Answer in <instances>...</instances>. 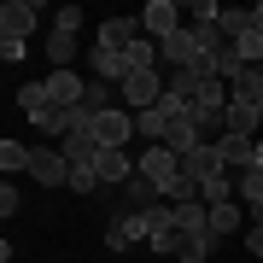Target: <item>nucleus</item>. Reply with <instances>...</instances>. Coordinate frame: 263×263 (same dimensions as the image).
Returning a JSON list of instances; mask_svg holds the SVG:
<instances>
[{
	"instance_id": "obj_11",
	"label": "nucleus",
	"mask_w": 263,
	"mask_h": 263,
	"mask_svg": "<svg viewBox=\"0 0 263 263\" xmlns=\"http://www.w3.org/2000/svg\"><path fill=\"white\" fill-rule=\"evenodd\" d=\"M47 100L65 105V111H76V105L88 100V82H82L76 70H53V76H47Z\"/></svg>"
},
{
	"instance_id": "obj_13",
	"label": "nucleus",
	"mask_w": 263,
	"mask_h": 263,
	"mask_svg": "<svg viewBox=\"0 0 263 263\" xmlns=\"http://www.w3.org/2000/svg\"><path fill=\"white\" fill-rule=\"evenodd\" d=\"M216 158H222L228 170H246L257 158V141H246V135H222V141H216Z\"/></svg>"
},
{
	"instance_id": "obj_9",
	"label": "nucleus",
	"mask_w": 263,
	"mask_h": 263,
	"mask_svg": "<svg viewBox=\"0 0 263 263\" xmlns=\"http://www.w3.org/2000/svg\"><path fill=\"white\" fill-rule=\"evenodd\" d=\"M117 205H123V211H141V216H146L152 205H164V193H158V181H146L141 170H135V181H129V187H117ZM117 205H111V211H117Z\"/></svg>"
},
{
	"instance_id": "obj_15",
	"label": "nucleus",
	"mask_w": 263,
	"mask_h": 263,
	"mask_svg": "<svg viewBox=\"0 0 263 263\" xmlns=\"http://www.w3.org/2000/svg\"><path fill=\"white\" fill-rule=\"evenodd\" d=\"M234 199H240L246 211H252V205H263V170H257V164L234 170Z\"/></svg>"
},
{
	"instance_id": "obj_3",
	"label": "nucleus",
	"mask_w": 263,
	"mask_h": 263,
	"mask_svg": "<svg viewBox=\"0 0 263 263\" xmlns=\"http://www.w3.org/2000/svg\"><path fill=\"white\" fill-rule=\"evenodd\" d=\"M94 170H100V187H129V181H135V170H141V164L129 158V146H100Z\"/></svg>"
},
{
	"instance_id": "obj_30",
	"label": "nucleus",
	"mask_w": 263,
	"mask_h": 263,
	"mask_svg": "<svg viewBox=\"0 0 263 263\" xmlns=\"http://www.w3.org/2000/svg\"><path fill=\"white\" fill-rule=\"evenodd\" d=\"M252 164H257V170H263V141H257V158H252Z\"/></svg>"
},
{
	"instance_id": "obj_23",
	"label": "nucleus",
	"mask_w": 263,
	"mask_h": 263,
	"mask_svg": "<svg viewBox=\"0 0 263 263\" xmlns=\"http://www.w3.org/2000/svg\"><path fill=\"white\" fill-rule=\"evenodd\" d=\"M70 193H100V170L94 164H70Z\"/></svg>"
},
{
	"instance_id": "obj_14",
	"label": "nucleus",
	"mask_w": 263,
	"mask_h": 263,
	"mask_svg": "<svg viewBox=\"0 0 263 263\" xmlns=\"http://www.w3.org/2000/svg\"><path fill=\"white\" fill-rule=\"evenodd\" d=\"M164 146L176 152V158H187V152H199V146H205V135H199V123H193V117H181L176 129L164 135Z\"/></svg>"
},
{
	"instance_id": "obj_24",
	"label": "nucleus",
	"mask_w": 263,
	"mask_h": 263,
	"mask_svg": "<svg viewBox=\"0 0 263 263\" xmlns=\"http://www.w3.org/2000/svg\"><path fill=\"white\" fill-rule=\"evenodd\" d=\"M82 111H111V88H105V82H88V100H82Z\"/></svg>"
},
{
	"instance_id": "obj_2",
	"label": "nucleus",
	"mask_w": 263,
	"mask_h": 263,
	"mask_svg": "<svg viewBox=\"0 0 263 263\" xmlns=\"http://www.w3.org/2000/svg\"><path fill=\"white\" fill-rule=\"evenodd\" d=\"M135 240H146V216L117 205L111 216H105V252H123V246H135Z\"/></svg>"
},
{
	"instance_id": "obj_16",
	"label": "nucleus",
	"mask_w": 263,
	"mask_h": 263,
	"mask_svg": "<svg viewBox=\"0 0 263 263\" xmlns=\"http://www.w3.org/2000/svg\"><path fill=\"white\" fill-rule=\"evenodd\" d=\"M222 129H228V135H246V141H257L263 117L252 111V105H228V111H222Z\"/></svg>"
},
{
	"instance_id": "obj_20",
	"label": "nucleus",
	"mask_w": 263,
	"mask_h": 263,
	"mask_svg": "<svg viewBox=\"0 0 263 263\" xmlns=\"http://www.w3.org/2000/svg\"><path fill=\"white\" fill-rule=\"evenodd\" d=\"M257 100H263V76H257V70H246L240 82L228 88V105H252V111H257Z\"/></svg>"
},
{
	"instance_id": "obj_17",
	"label": "nucleus",
	"mask_w": 263,
	"mask_h": 263,
	"mask_svg": "<svg viewBox=\"0 0 263 263\" xmlns=\"http://www.w3.org/2000/svg\"><path fill=\"white\" fill-rule=\"evenodd\" d=\"M240 216H246L240 199H228V205H211V234H216V240H222V234H240Z\"/></svg>"
},
{
	"instance_id": "obj_21",
	"label": "nucleus",
	"mask_w": 263,
	"mask_h": 263,
	"mask_svg": "<svg viewBox=\"0 0 263 263\" xmlns=\"http://www.w3.org/2000/svg\"><path fill=\"white\" fill-rule=\"evenodd\" d=\"M47 59L59 70H70L76 65V35H65V29H47Z\"/></svg>"
},
{
	"instance_id": "obj_12",
	"label": "nucleus",
	"mask_w": 263,
	"mask_h": 263,
	"mask_svg": "<svg viewBox=\"0 0 263 263\" xmlns=\"http://www.w3.org/2000/svg\"><path fill=\"white\" fill-rule=\"evenodd\" d=\"M246 70H252V65H246V53L234 47V41H222V47H216V53H211V76H222V82H228V88H234V82H240V76H246Z\"/></svg>"
},
{
	"instance_id": "obj_8",
	"label": "nucleus",
	"mask_w": 263,
	"mask_h": 263,
	"mask_svg": "<svg viewBox=\"0 0 263 263\" xmlns=\"http://www.w3.org/2000/svg\"><path fill=\"white\" fill-rule=\"evenodd\" d=\"M94 141L100 146H129L135 141V111H100L94 117Z\"/></svg>"
},
{
	"instance_id": "obj_27",
	"label": "nucleus",
	"mask_w": 263,
	"mask_h": 263,
	"mask_svg": "<svg viewBox=\"0 0 263 263\" xmlns=\"http://www.w3.org/2000/svg\"><path fill=\"white\" fill-rule=\"evenodd\" d=\"M216 18H222V6H216V0H199V6H193V18H187V24H216Z\"/></svg>"
},
{
	"instance_id": "obj_10",
	"label": "nucleus",
	"mask_w": 263,
	"mask_h": 263,
	"mask_svg": "<svg viewBox=\"0 0 263 263\" xmlns=\"http://www.w3.org/2000/svg\"><path fill=\"white\" fill-rule=\"evenodd\" d=\"M181 176H187L193 187H205V181H216V176H228V164L216 158V146H199V152H187V158H181Z\"/></svg>"
},
{
	"instance_id": "obj_25",
	"label": "nucleus",
	"mask_w": 263,
	"mask_h": 263,
	"mask_svg": "<svg viewBox=\"0 0 263 263\" xmlns=\"http://www.w3.org/2000/svg\"><path fill=\"white\" fill-rule=\"evenodd\" d=\"M82 18H88L82 6H59V18H53V29H65V35H76V29H82Z\"/></svg>"
},
{
	"instance_id": "obj_6",
	"label": "nucleus",
	"mask_w": 263,
	"mask_h": 263,
	"mask_svg": "<svg viewBox=\"0 0 263 263\" xmlns=\"http://www.w3.org/2000/svg\"><path fill=\"white\" fill-rule=\"evenodd\" d=\"M141 29H146V41H164V35H176V29H181V6H176V0H146V12H141Z\"/></svg>"
},
{
	"instance_id": "obj_1",
	"label": "nucleus",
	"mask_w": 263,
	"mask_h": 263,
	"mask_svg": "<svg viewBox=\"0 0 263 263\" xmlns=\"http://www.w3.org/2000/svg\"><path fill=\"white\" fill-rule=\"evenodd\" d=\"M35 24H41L35 0H6V6H0V41H29Z\"/></svg>"
},
{
	"instance_id": "obj_26",
	"label": "nucleus",
	"mask_w": 263,
	"mask_h": 263,
	"mask_svg": "<svg viewBox=\"0 0 263 263\" xmlns=\"http://www.w3.org/2000/svg\"><path fill=\"white\" fill-rule=\"evenodd\" d=\"M18 205H24V199H18V187H12V181H6V187H0V216H6V222H12V216H18Z\"/></svg>"
},
{
	"instance_id": "obj_22",
	"label": "nucleus",
	"mask_w": 263,
	"mask_h": 263,
	"mask_svg": "<svg viewBox=\"0 0 263 263\" xmlns=\"http://www.w3.org/2000/svg\"><path fill=\"white\" fill-rule=\"evenodd\" d=\"M158 65H164V59H158V41L141 35V41L129 47V70H158Z\"/></svg>"
},
{
	"instance_id": "obj_5",
	"label": "nucleus",
	"mask_w": 263,
	"mask_h": 263,
	"mask_svg": "<svg viewBox=\"0 0 263 263\" xmlns=\"http://www.w3.org/2000/svg\"><path fill=\"white\" fill-rule=\"evenodd\" d=\"M29 176L41 181V187H70V158L59 146H35V158H29Z\"/></svg>"
},
{
	"instance_id": "obj_7",
	"label": "nucleus",
	"mask_w": 263,
	"mask_h": 263,
	"mask_svg": "<svg viewBox=\"0 0 263 263\" xmlns=\"http://www.w3.org/2000/svg\"><path fill=\"white\" fill-rule=\"evenodd\" d=\"M135 41H141V18H100L94 47H105V53H129Z\"/></svg>"
},
{
	"instance_id": "obj_4",
	"label": "nucleus",
	"mask_w": 263,
	"mask_h": 263,
	"mask_svg": "<svg viewBox=\"0 0 263 263\" xmlns=\"http://www.w3.org/2000/svg\"><path fill=\"white\" fill-rule=\"evenodd\" d=\"M117 94H123V105H129V111H146V105L164 100V76H158V70H135Z\"/></svg>"
},
{
	"instance_id": "obj_19",
	"label": "nucleus",
	"mask_w": 263,
	"mask_h": 263,
	"mask_svg": "<svg viewBox=\"0 0 263 263\" xmlns=\"http://www.w3.org/2000/svg\"><path fill=\"white\" fill-rule=\"evenodd\" d=\"M47 105H53V100H47V82H24V88H18V111H24L29 123L47 111Z\"/></svg>"
},
{
	"instance_id": "obj_29",
	"label": "nucleus",
	"mask_w": 263,
	"mask_h": 263,
	"mask_svg": "<svg viewBox=\"0 0 263 263\" xmlns=\"http://www.w3.org/2000/svg\"><path fill=\"white\" fill-rule=\"evenodd\" d=\"M252 29H257V35H263V0H257V6H252Z\"/></svg>"
},
{
	"instance_id": "obj_18",
	"label": "nucleus",
	"mask_w": 263,
	"mask_h": 263,
	"mask_svg": "<svg viewBox=\"0 0 263 263\" xmlns=\"http://www.w3.org/2000/svg\"><path fill=\"white\" fill-rule=\"evenodd\" d=\"M29 158H35V146H24V141H0V170H6V181L18 176H29Z\"/></svg>"
},
{
	"instance_id": "obj_31",
	"label": "nucleus",
	"mask_w": 263,
	"mask_h": 263,
	"mask_svg": "<svg viewBox=\"0 0 263 263\" xmlns=\"http://www.w3.org/2000/svg\"><path fill=\"white\" fill-rule=\"evenodd\" d=\"M257 117H263V100H257Z\"/></svg>"
},
{
	"instance_id": "obj_28",
	"label": "nucleus",
	"mask_w": 263,
	"mask_h": 263,
	"mask_svg": "<svg viewBox=\"0 0 263 263\" xmlns=\"http://www.w3.org/2000/svg\"><path fill=\"white\" fill-rule=\"evenodd\" d=\"M246 252H252V257L263 263V228H246Z\"/></svg>"
}]
</instances>
